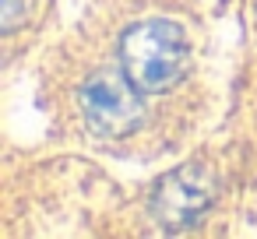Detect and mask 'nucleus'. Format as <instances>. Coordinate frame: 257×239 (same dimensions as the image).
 <instances>
[{
    "label": "nucleus",
    "instance_id": "obj_4",
    "mask_svg": "<svg viewBox=\"0 0 257 239\" xmlns=\"http://www.w3.org/2000/svg\"><path fill=\"white\" fill-rule=\"evenodd\" d=\"M18 4H22V0H4V25L8 29H18Z\"/></svg>",
    "mask_w": 257,
    "mask_h": 239
},
{
    "label": "nucleus",
    "instance_id": "obj_2",
    "mask_svg": "<svg viewBox=\"0 0 257 239\" xmlns=\"http://www.w3.org/2000/svg\"><path fill=\"white\" fill-rule=\"evenodd\" d=\"M81 113L99 137H127L141 127V88L127 74L102 71L81 88Z\"/></svg>",
    "mask_w": 257,
    "mask_h": 239
},
{
    "label": "nucleus",
    "instance_id": "obj_1",
    "mask_svg": "<svg viewBox=\"0 0 257 239\" xmlns=\"http://www.w3.org/2000/svg\"><path fill=\"white\" fill-rule=\"evenodd\" d=\"M120 67L141 92H166L187 71V43L173 22H141L120 36Z\"/></svg>",
    "mask_w": 257,
    "mask_h": 239
},
{
    "label": "nucleus",
    "instance_id": "obj_3",
    "mask_svg": "<svg viewBox=\"0 0 257 239\" xmlns=\"http://www.w3.org/2000/svg\"><path fill=\"white\" fill-rule=\"evenodd\" d=\"M215 197V186H211V176L201 169V165H183L176 172H169L155 193H152V214L162 228L169 232H183L190 225H197V218L208 211Z\"/></svg>",
    "mask_w": 257,
    "mask_h": 239
}]
</instances>
